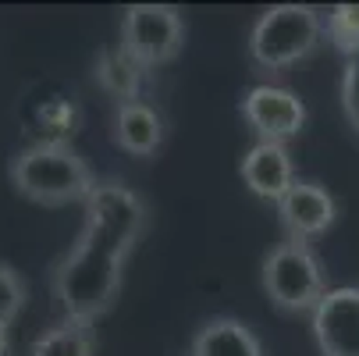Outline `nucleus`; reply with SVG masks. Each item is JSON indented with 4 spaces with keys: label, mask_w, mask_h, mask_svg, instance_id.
<instances>
[{
    "label": "nucleus",
    "mask_w": 359,
    "mask_h": 356,
    "mask_svg": "<svg viewBox=\"0 0 359 356\" xmlns=\"http://www.w3.org/2000/svg\"><path fill=\"white\" fill-rule=\"evenodd\" d=\"M320 356H359V289H327L310 314Z\"/></svg>",
    "instance_id": "obj_7"
},
{
    "label": "nucleus",
    "mask_w": 359,
    "mask_h": 356,
    "mask_svg": "<svg viewBox=\"0 0 359 356\" xmlns=\"http://www.w3.org/2000/svg\"><path fill=\"white\" fill-rule=\"evenodd\" d=\"M25 299H29V289H25V278L0 261V328H8L15 324V317L22 314L25 307Z\"/></svg>",
    "instance_id": "obj_15"
},
{
    "label": "nucleus",
    "mask_w": 359,
    "mask_h": 356,
    "mask_svg": "<svg viewBox=\"0 0 359 356\" xmlns=\"http://www.w3.org/2000/svg\"><path fill=\"white\" fill-rule=\"evenodd\" d=\"M260 285L281 314L299 317V314H313L320 296L327 292V275L310 242L285 239L264 257Z\"/></svg>",
    "instance_id": "obj_4"
},
{
    "label": "nucleus",
    "mask_w": 359,
    "mask_h": 356,
    "mask_svg": "<svg viewBox=\"0 0 359 356\" xmlns=\"http://www.w3.org/2000/svg\"><path fill=\"white\" fill-rule=\"evenodd\" d=\"M185 46V18L171 4H132L121 18V54L142 72L171 65Z\"/></svg>",
    "instance_id": "obj_5"
},
{
    "label": "nucleus",
    "mask_w": 359,
    "mask_h": 356,
    "mask_svg": "<svg viewBox=\"0 0 359 356\" xmlns=\"http://www.w3.org/2000/svg\"><path fill=\"white\" fill-rule=\"evenodd\" d=\"M242 118L260 143H288L306 128V104L285 86H252L242 96Z\"/></svg>",
    "instance_id": "obj_6"
},
{
    "label": "nucleus",
    "mask_w": 359,
    "mask_h": 356,
    "mask_svg": "<svg viewBox=\"0 0 359 356\" xmlns=\"http://www.w3.org/2000/svg\"><path fill=\"white\" fill-rule=\"evenodd\" d=\"M93 352H96V328L72 317L50 324L29 345V356H93Z\"/></svg>",
    "instance_id": "obj_12"
},
{
    "label": "nucleus",
    "mask_w": 359,
    "mask_h": 356,
    "mask_svg": "<svg viewBox=\"0 0 359 356\" xmlns=\"http://www.w3.org/2000/svg\"><path fill=\"white\" fill-rule=\"evenodd\" d=\"M327 39L334 43V50L348 61L359 54V4H338L327 11V25H324Z\"/></svg>",
    "instance_id": "obj_14"
},
{
    "label": "nucleus",
    "mask_w": 359,
    "mask_h": 356,
    "mask_svg": "<svg viewBox=\"0 0 359 356\" xmlns=\"http://www.w3.org/2000/svg\"><path fill=\"white\" fill-rule=\"evenodd\" d=\"M96 82L104 86L118 104H132L139 100V86H142V68L132 65L121 50H107L96 65Z\"/></svg>",
    "instance_id": "obj_13"
},
{
    "label": "nucleus",
    "mask_w": 359,
    "mask_h": 356,
    "mask_svg": "<svg viewBox=\"0 0 359 356\" xmlns=\"http://www.w3.org/2000/svg\"><path fill=\"white\" fill-rule=\"evenodd\" d=\"M114 139L125 154L132 157H153L164 143V121L142 100H132V104H118L114 111Z\"/></svg>",
    "instance_id": "obj_10"
},
{
    "label": "nucleus",
    "mask_w": 359,
    "mask_h": 356,
    "mask_svg": "<svg viewBox=\"0 0 359 356\" xmlns=\"http://www.w3.org/2000/svg\"><path fill=\"white\" fill-rule=\"evenodd\" d=\"M238 171H242V182L249 185V192L267 199V203H278L295 182V164H292V154H288L285 143H260L256 139L245 150Z\"/></svg>",
    "instance_id": "obj_9"
},
{
    "label": "nucleus",
    "mask_w": 359,
    "mask_h": 356,
    "mask_svg": "<svg viewBox=\"0 0 359 356\" xmlns=\"http://www.w3.org/2000/svg\"><path fill=\"white\" fill-rule=\"evenodd\" d=\"M278 207V221L285 228L288 239L295 242H310V239H320L334 218H338V199L317 185V182H292V189L274 203Z\"/></svg>",
    "instance_id": "obj_8"
},
{
    "label": "nucleus",
    "mask_w": 359,
    "mask_h": 356,
    "mask_svg": "<svg viewBox=\"0 0 359 356\" xmlns=\"http://www.w3.org/2000/svg\"><path fill=\"white\" fill-rule=\"evenodd\" d=\"M189 356H264V345L249 324L235 317H214L192 335Z\"/></svg>",
    "instance_id": "obj_11"
},
{
    "label": "nucleus",
    "mask_w": 359,
    "mask_h": 356,
    "mask_svg": "<svg viewBox=\"0 0 359 356\" xmlns=\"http://www.w3.org/2000/svg\"><path fill=\"white\" fill-rule=\"evenodd\" d=\"M82 207V235L54 264L50 289L65 317L96 324L121 292L125 261L146 232V203L121 182H96Z\"/></svg>",
    "instance_id": "obj_1"
},
{
    "label": "nucleus",
    "mask_w": 359,
    "mask_h": 356,
    "mask_svg": "<svg viewBox=\"0 0 359 356\" xmlns=\"http://www.w3.org/2000/svg\"><path fill=\"white\" fill-rule=\"evenodd\" d=\"M8 345H11V338H8V328H0V356H8Z\"/></svg>",
    "instance_id": "obj_17"
},
{
    "label": "nucleus",
    "mask_w": 359,
    "mask_h": 356,
    "mask_svg": "<svg viewBox=\"0 0 359 356\" xmlns=\"http://www.w3.org/2000/svg\"><path fill=\"white\" fill-rule=\"evenodd\" d=\"M341 111H345V121L352 125V132L359 136V54L345 61V72H341Z\"/></svg>",
    "instance_id": "obj_16"
},
{
    "label": "nucleus",
    "mask_w": 359,
    "mask_h": 356,
    "mask_svg": "<svg viewBox=\"0 0 359 356\" xmlns=\"http://www.w3.org/2000/svg\"><path fill=\"white\" fill-rule=\"evenodd\" d=\"M11 185L39 207H72L89 199L96 175L68 143L39 139L11 161Z\"/></svg>",
    "instance_id": "obj_2"
},
{
    "label": "nucleus",
    "mask_w": 359,
    "mask_h": 356,
    "mask_svg": "<svg viewBox=\"0 0 359 356\" xmlns=\"http://www.w3.org/2000/svg\"><path fill=\"white\" fill-rule=\"evenodd\" d=\"M324 36V22L310 4H274L249 32V58L264 72H285L310 58Z\"/></svg>",
    "instance_id": "obj_3"
}]
</instances>
